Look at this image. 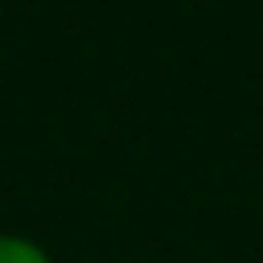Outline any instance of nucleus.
<instances>
[{"instance_id": "f257e3e1", "label": "nucleus", "mask_w": 263, "mask_h": 263, "mask_svg": "<svg viewBox=\"0 0 263 263\" xmlns=\"http://www.w3.org/2000/svg\"><path fill=\"white\" fill-rule=\"evenodd\" d=\"M0 263H54L47 249L26 234H0Z\"/></svg>"}]
</instances>
